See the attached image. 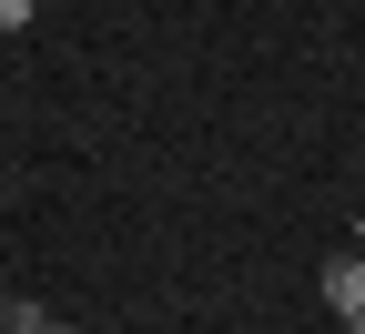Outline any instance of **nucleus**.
I'll list each match as a JSON object with an SVG mask.
<instances>
[{
	"label": "nucleus",
	"instance_id": "obj_3",
	"mask_svg": "<svg viewBox=\"0 0 365 334\" xmlns=\"http://www.w3.org/2000/svg\"><path fill=\"white\" fill-rule=\"evenodd\" d=\"M0 334H21V324H11V314H0Z\"/></svg>",
	"mask_w": 365,
	"mask_h": 334
},
{
	"label": "nucleus",
	"instance_id": "obj_2",
	"mask_svg": "<svg viewBox=\"0 0 365 334\" xmlns=\"http://www.w3.org/2000/svg\"><path fill=\"white\" fill-rule=\"evenodd\" d=\"M31 11H41V0H0V31H31Z\"/></svg>",
	"mask_w": 365,
	"mask_h": 334
},
{
	"label": "nucleus",
	"instance_id": "obj_4",
	"mask_svg": "<svg viewBox=\"0 0 365 334\" xmlns=\"http://www.w3.org/2000/svg\"><path fill=\"white\" fill-rule=\"evenodd\" d=\"M0 304H11V283H0Z\"/></svg>",
	"mask_w": 365,
	"mask_h": 334
},
{
	"label": "nucleus",
	"instance_id": "obj_1",
	"mask_svg": "<svg viewBox=\"0 0 365 334\" xmlns=\"http://www.w3.org/2000/svg\"><path fill=\"white\" fill-rule=\"evenodd\" d=\"M325 304L345 314V334H365V254H325Z\"/></svg>",
	"mask_w": 365,
	"mask_h": 334
}]
</instances>
